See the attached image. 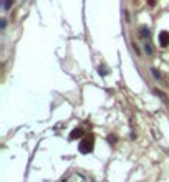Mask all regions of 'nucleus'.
Masks as SVG:
<instances>
[{
  "label": "nucleus",
  "instance_id": "nucleus-6",
  "mask_svg": "<svg viewBox=\"0 0 169 182\" xmlns=\"http://www.w3.org/2000/svg\"><path fill=\"white\" fill-rule=\"evenodd\" d=\"M141 35H143L144 38H148V36H149V30L146 28V27H143V30H141Z\"/></svg>",
  "mask_w": 169,
  "mask_h": 182
},
{
  "label": "nucleus",
  "instance_id": "nucleus-4",
  "mask_svg": "<svg viewBox=\"0 0 169 182\" xmlns=\"http://www.w3.org/2000/svg\"><path fill=\"white\" fill-rule=\"evenodd\" d=\"M144 50H146L148 55H153V48H151V45H149L148 41H144Z\"/></svg>",
  "mask_w": 169,
  "mask_h": 182
},
{
  "label": "nucleus",
  "instance_id": "nucleus-5",
  "mask_svg": "<svg viewBox=\"0 0 169 182\" xmlns=\"http://www.w3.org/2000/svg\"><path fill=\"white\" fill-rule=\"evenodd\" d=\"M156 94H158V96L161 98V99H163V101L166 103V104H168V103H169V101H168V98L164 96V93H163V91H158V90H156Z\"/></svg>",
  "mask_w": 169,
  "mask_h": 182
},
{
  "label": "nucleus",
  "instance_id": "nucleus-7",
  "mask_svg": "<svg viewBox=\"0 0 169 182\" xmlns=\"http://www.w3.org/2000/svg\"><path fill=\"white\" fill-rule=\"evenodd\" d=\"M151 71H153V75H154V78H156V80H161V75L156 71V68H151Z\"/></svg>",
  "mask_w": 169,
  "mask_h": 182
},
{
  "label": "nucleus",
  "instance_id": "nucleus-1",
  "mask_svg": "<svg viewBox=\"0 0 169 182\" xmlns=\"http://www.w3.org/2000/svg\"><path fill=\"white\" fill-rule=\"evenodd\" d=\"M93 142H95V137L90 134V136L86 137H83L81 142H80V152H83V154H88V152H91L93 151Z\"/></svg>",
  "mask_w": 169,
  "mask_h": 182
},
{
  "label": "nucleus",
  "instance_id": "nucleus-2",
  "mask_svg": "<svg viewBox=\"0 0 169 182\" xmlns=\"http://www.w3.org/2000/svg\"><path fill=\"white\" fill-rule=\"evenodd\" d=\"M159 43L163 46L169 45V32H161V33H159Z\"/></svg>",
  "mask_w": 169,
  "mask_h": 182
},
{
  "label": "nucleus",
  "instance_id": "nucleus-10",
  "mask_svg": "<svg viewBox=\"0 0 169 182\" xmlns=\"http://www.w3.org/2000/svg\"><path fill=\"white\" fill-rule=\"evenodd\" d=\"M156 4V0H149V5H154Z\"/></svg>",
  "mask_w": 169,
  "mask_h": 182
},
{
  "label": "nucleus",
  "instance_id": "nucleus-3",
  "mask_svg": "<svg viewBox=\"0 0 169 182\" xmlns=\"http://www.w3.org/2000/svg\"><path fill=\"white\" fill-rule=\"evenodd\" d=\"M83 136V131L81 129H73V132H72V139H78V137H81Z\"/></svg>",
  "mask_w": 169,
  "mask_h": 182
},
{
  "label": "nucleus",
  "instance_id": "nucleus-8",
  "mask_svg": "<svg viewBox=\"0 0 169 182\" xmlns=\"http://www.w3.org/2000/svg\"><path fill=\"white\" fill-rule=\"evenodd\" d=\"M10 5H12V0H5V2H4V7H5V8H10Z\"/></svg>",
  "mask_w": 169,
  "mask_h": 182
},
{
  "label": "nucleus",
  "instance_id": "nucleus-9",
  "mask_svg": "<svg viewBox=\"0 0 169 182\" xmlns=\"http://www.w3.org/2000/svg\"><path fill=\"white\" fill-rule=\"evenodd\" d=\"M106 73H108V71L104 70V68H100V75H103V76H104V75H106Z\"/></svg>",
  "mask_w": 169,
  "mask_h": 182
}]
</instances>
